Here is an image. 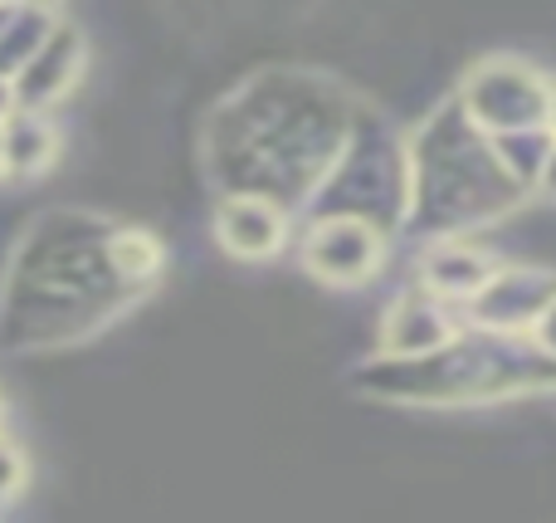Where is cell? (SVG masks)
Instances as JSON below:
<instances>
[{
	"mask_svg": "<svg viewBox=\"0 0 556 523\" xmlns=\"http://www.w3.org/2000/svg\"><path fill=\"white\" fill-rule=\"evenodd\" d=\"M464 113L483 133H522V127H552V84L532 74L518 59H493L473 69L464 88Z\"/></svg>",
	"mask_w": 556,
	"mask_h": 523,
	"instance_id": "1",
	"label": "cell"
},
{
	"mask_svg": "<svg viewBox=\"0 0 556 523\" xmlns=\"http://www.w3.org/2000/svg\"><path fill=\"white\" fill-rule=\"evenodd\" d=\"M538 343H542V352H547V358H556V299L547 303V313L538 319Z\"/></svg>",
	"mask_w": 556,
	"mask_h": 523,
	"instance_id": "2",
	"label": "cell"
},
{
	"mask_svg": "<svg viewBox=\"0 0 556 523\" xmlns=\"http://www.w3.org/2000/svg\"><path fill=\"white\" fill-rule=\"evenodd\" d=\"M542 186H547V191L556 196V147H552V157H547V166H542V176H538Z\"/></svg>",
	"mask_w": 556,
	"mask_h": 523,
	"instance_id": "3",
	"label": "cell"
},
{
	"mask_svg": "<svg viewBox=\"0 0 556 523\" xmlns=\"http://www.w3.org/2000/svg\"><path fill=\"white\" fill-rule=\"evenodd\" d=\"M552 133H556V84H552Z\"/></svg>",
	"mask_w": 556,
	"mask_h": 523,
	"instance_id": "4",
	"label": "cell"
}]
</instances>
